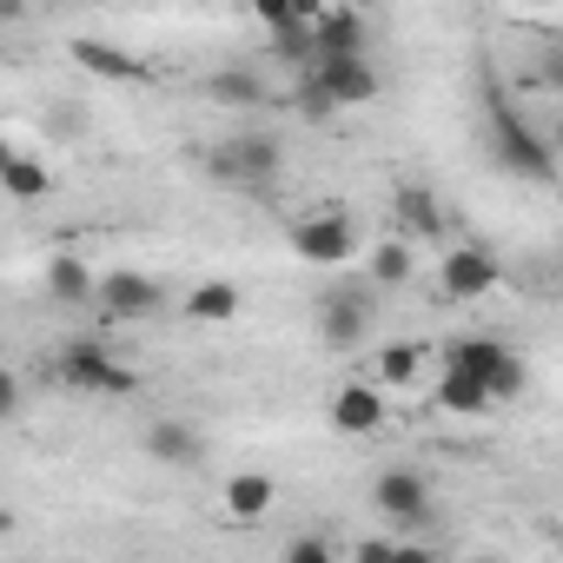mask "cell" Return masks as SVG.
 I'll list each match as a JSON object with an SVG mask.
<instances>
[{"label": "cell", "mask_w": 563, "mask_h": 563, "mask_svg": "<svg viewBox=\"0 0 563 563\" xmlns=\"http://www.w3.org/2000/svg\"><path fill=\"white\" fill-rule=\"evenodd\" d=\"M484 120H490V153H497V166L510 179H530V186L556 179V140L510 107V93L497 87V74H484Z\"/></svg>", "instance_id": "6da1fadb"}, {"label": "cell", "mask_w": 563, "mask_h": 563, "mask_svg": "<svg viewBox=\"0 0 563 563\" xmlns=\"http://www.w3.org/2000/svg\"><path fill=\"white\" fill-rule=\"evenodd\" d=\"M93 8H107V0H93Z\"/></svg>", "instance_id": "1f68e13d"}, {"label": "cell", "mask_w": 563, "mask_h": 563, "mask_svg": "<svg viewBox=\"0 0 563 563\" xmlns=\"http://www.w3.org/2000/svg\"><path fill=\"white\" fill-rule=\"evenodd\" d=\"M292 252L306 265H352V252H358L352 212H306V219H292Z\"/></svg>", "instance_id": "5b68a950"}, {"label": "cell", "mask_w": 563, "mask_h": 563, "mask_svg": "<svg viewBox=\"0 0 563 563\" xmlns=\"http://www.w3.org/2000/svg\"><path fill=\"white\" fill-rule=\"evenodd\" d=\"M60 378H67L74 391H100V398H133V391H140V378H133L107 345H93V339L60 345Z\"/></svg>", "instance_id": "277c9868"}, {"label": "cell", "mask_w": 563, "mask_h": 563, "mask_svg": "<svg viewBox=\"0 0 563 563\" xmlns=\"http://www.w3.org/2000/svg\"><path fill=\"white\" fill-rule=\"evenodd\" d=\"M146 457H153V464H166V471H186V464H199V457H206V438H199L186 418H159V424L146 431Z\"/></svg>", "instance_id": "5bb4252c"}, {"label": "cell", "mask_w": 563, "mask_h": 563, "mask_svg": "<svg viewBox=\"0 0 563 563\" xmlns=\"http://www.w3.org/2000/svg\"><path fill=\"white\" fill-rule=\"evenodd\" d=\"M319 8H325V0H292V14H299V21H312Z\"/></svg>", "instance_id": "f546056e"}, {"label": "cell", "mask_w": 563, "mask_h": 563, "mask_svg": "<svg viewBox=\"0 0 563 563\" xmlns=\"http://www.w3.org/2000/svg\"><path fill=\"white\" fill-rule=\"evenodd\" d=\"M398 225H405V239H431V232L444 225L431 186H398Z\"/></svg>", "instance_id": "ffe728a7"}, {"label": "cell", "mask_w": 563, "mask_h": 563, "mask_svg": "<svg viewBox=\"0 0 563 563\" xmlns=\"http://www.w3.org/2000/svg\"><path fill=\"white\" fill-rule=\"evenodd\" d=\"M286 556H292V563H332V543H325V537H292Z\"/></svg>", "instance_id": "4316f807"}, {"label": "cell", "mask_w": 563, "mask_h": 563, "mask_svg": "<svg viewBox=\"0 0 563 563\" xmlns=\"http://www.w3.org/2000/svg\"><path fill=\"white\" fill-rule=\"evenodd\" d=\"M497 278H504V265H497L484 245H451L444 265H438V286H444V299H457V306L497 292Z\"/></svg>", "instance_id": "ba28073f"}, {"label": "cell", "mask_w": 563, "mask_h": 563, "mask_svg": "<svg viewBox=\"0 0 563 563\" xmlns=\"http://www.w3.org/2000/svg\"><path fill=\"white\" fill-rule=\"evenodd\" d=\"M438 411H451V418H484V411H490L484 378H471V372H451V365H444V378H438Z\"/></svg>", "instance_id": "ac0fdd59"}, {"label": "cell", "mask_w": 563, "mask_h": 563, "mask_svg": "<svg viewBox=\"0 0 563 563\" xmlns=\"http://www.w3.org/2000/svg\"><path fill=\"white\" fill-rule=\"evenodd\" d=\"M365 14L358 8H319L312 14V54L319 60H339V54H365Z\"/></svg>", "instance_id": "8fae6325"}, {"label": "cell", "mask_w": 563, "mask_h": 563, "mask_svg": "<svg viewBox=\"0 0 563 563\" xmlns=\"http://www.w3.org/2000/svg\"><path fill=\"white\" fill-rule=\"evenodd\" d=\"M252 14H258L265 27H286V21H299V14H292V0H252Z\"/></svg>", "instance_id": "83f0119b"}, {"label": "cell", "mask_w": 563, "mask_h": 563, "mask_svg": "<svg viewBox=\"0 0 563 563\" xmlns=\"http://www.w3.org/2000/svg\"><path fill=\"white\" fill-rule=\"evenodd\" d=\"M306 80H312V87L332 100V113H339V107H372V100H378V87H385V80H378V67H372L365 54L312 60V67H306Z\"/></svg>", "instance_id": "8992f818"}, {"label": "cell", "mask_w": 563, "mask_h": 563, "mask_svg": "<svg viewBox=\"0 0 563 563\" xmlns=\"http://www.w3.org/2000/svg\"><path fill=\"white\" fill-rule=\"evenodd\" d=\"M239 312H245V292L232 278H206V286H192V299H186V319H199V325H232Z\"/></svg>", "instance_id": "2e32d148"}, {"label": "cell", "mask_w": 563, "mask_h": 563, "mask_svg": "<svg viewBox=\"0 0 563 563\" xmlns=\"http://www.w3.org/2000/svg\"><path fill=\"white\" fill-rule=\"evenodd\" d=\"M21 405H27V385H21V372H8V365H0V424H8V418H21Z\"/></svg>", "instance_id": "d4e9b609"}, {"label": "cell", "mask_w": 563, "mask_h": 563, "mask_svg": "<svg viewBox=\"0 0 563 563\" xmlns=\"http://www.w3.org/2000/svg\"><path fill=\"white\" fill-rule=\"evenodd\" d=\"M411 239H385V245H372V286H385V292H398L405 278H411Z\"/></svg>", "instance_id": "44dd1931"}, {"label": "cell", "mask_w": 563, "mask_h": 563, "mask_svg": "<svg viewBox=\"0 0 563 563\" xmlns=\"http://www.w3.org/2000/svg\"><path fill=\"white\" fill-rule=\"evenodd\" d=\"M93 265L80 258V252H54V265H47V292H54V306H93Z\"/></svg>", "instance_id": "9a60e30c"}, {"label": "cell", "mask_w": 563, "mask_h": 563, "mask_svg": "<svg viewBox=\"0 0 563 563\" xmlns=\"http://www.w3.org/2000/svg\"><path fill=\"white\" fill-rule=\"evenodd\" d=\"M444 365H451V372H471V378H484L490 405H497V398H517V391L530 385L523 358H517L504 339H484V332H464V339H451V345H444Z\"/></svg>", "instance_id": "3957f363"}, {"label": "cell", "mask_w": 563, "mask_h": 563, "mask_svg": "<svg viewBox=\"0 0 563 563\" xmlns=\"http://www.w3.org/2000/svg\"><path fill=\"white\" fill-rule=\"evenodd\" d=\"M14 153H21V146H14V140H0V166H8V159H14Z\"/></svg>", "instance_id": "4dcf8cb0"}, {"label": "cell", "mask_w": 563, "mask_h": 563, "mask_svg": "<svg viewBox=\"0 0 563 563\" xmlns=\"http://www.w3.org/2000/svg\"><path fill=\"white\" fill-rule=\"evenodd\" d=\"M272 54L286 60V67H299V74H306V67L319 60V54H312V21H286V27H272Z\"/></svg>", "instance_id": "603a6c76"}, {"label": "cell", "mask_w": 563, "mask_h": 563, "mask_svg": "<svg viewBox=\"0 0 563 563\" xmlns=\"http://www.w3.org/2000/svg\"><path fill=\"white\" fill-rule=\"evenodd\" d=\"M47 133H60V140H67V133H87V107H80V100H60V107L47 113Z\"/></svg>", "instance_id": "484cf974"}, {"label": "cell", "mask_w": 563, "mask_h": 563, "mask_svg": "<svg viewBox=\"0 0 563 563\" xmlns=\"http://www.w3.org/2000/svg\"><path fill=\"white\" fill-rule=\"evenodd\" d=\"M206 93H212L219 107H258V100H265V87H258L245 67H219V74L206 80Z\"/></svg>", "instance_id": "7402d4cb"}, {"label": "cell", "mask_w": 563, "mask_h": 563, "mask_svg": "<svg viewBox=\"0 0 563 563\" xmlns=\"http://www.w3.org/2000/svg\"><path fill=\"white\" fill-rule=\"evenodd\" d=\"M319 332H325L332 352H352V345H365V332H372V306L352 299V292H325V299H319Z\"/></svg>", "instance_id": "7c38bea8"}, {"label": "cell", "mask_w": 563, "mask_h": 563, "mask_svg": "<svg viewBox=\"0 0 563 563\" xmlns=\"http://www.w3.org/2000/svg\"><path fill=\"white\" fill-rule=\"evenodd\" d=\"M159 299H166L159 278H153V272H133V265L93 278V306H107L113 319H146V312H159Z\"/></svg>", "instance_id": "9c48e42d"}, {"label": "cell", "mask_w": 563, "mask_h": 563, "mask_svg": "<svg viewBox=\"0 0 563 563\" xmlns=\"http://www.w3.org/2000/svg\"><path fill=\"white\" fill-rule=\"evenodd\" d=\"M67 54H74V67H87V74H100V80H113V87H146V80H153V67H146L140 54H120V47H107V41H74Z\"/></svg>", "instance_id": "4fadbf2b"}, {"label": "cell", "mask_w": 563, "mask_h": 563, "mask_svg": "<svg viewBox=\"0 0 563 563\" xmlns=\"http://www.w3.org/2000/svg\"><path fill=\"white\" fill-rule=\"evenodd\" d=\"M0 192H8V199H21V206H41V199L54 192V173H47L34 153H14L8 166H0Z\"/></svg>", "instance_id": "e0dca14e"}, {"label": "cell", "mask_w": 563, "mask_h": 563, "mask_svg": "<svg viewBox=\"0 0 563 563\" xmlns=\"http://www.w3.org/2000/svg\"><path fill=\"white\" fill-rule=\"evenodd\" d=\"M418 365H424L418 345H385V352H378V378H385V385H405V391H411V385H418Z\"/></svg>", "instance_id": "cb8c5ba5"}, {"label": "cell", "mask_w": 563, "mask_h": 563, "mask_svg": "<svg viewBox=\"0 0 563 563\" xmlns=\"http://www.w3.org/2000/svg\"><path fill=\"white\" fill-rule=\"evenodd\" d=\"M385 418H391V405L378 385H339L332 391V424L345 438H372V431H385Z\"/></svg>", "instance_id": "30bf717a"}, {"label": "cell", "mask_w": 563, "mask_h": 563, "mask_svg": "<svg viewBox=\"0 0 563 563\" xmlns=\"http://www.w3.org/2000/svg\"><path fill=\"white\" fill-rule=\"evenodd\" d=\"M358 556H365V563H385V556H391V537H365Z\"/></svg>", "instance_id": "f1b7e54d"}, {"label": "cell", "mask_w": 563, "mask_h": 563, "mask_svg": "<svg viewBox=\"0 0 563 563\" xmlns=\"http://www.w3.org/2000/svg\"><path fill=\"white\" fill-rule=\"evenodd\" d=\"M272 497H278V490H272V477H258V471H239V477L225 484V510H232L239 523L265 517V510H272Z\"/></svg>", "instance_id": "d6986e66"}, {"label": "cell", "mask_w": 563, "mask_h": 563, "mask_svg": "<svg viewBox=\"0 0 563 563\" xmlns=\"http://www.w3.org/2000/svg\"><path fill=\"white\" fill-rule=\"evenodd\" d=\"M212 179L252 192V199H272V179L278 166H286V146H278V133H239V140H219L212 146Z\"/></svg>", "instance_id": "7a4b0ae2"}, {"label": "cell", "mask_w": 563, "mask_h": 563, "mask_svg": "<svg viewBox=\"0 0 563 563\" xmlns=\"http://www.w3.org/2000/svg\"><path fill=\"white\" fill-rule=\"evenodd\" d=\"M372 504H378V517H391L398 530H424V523H431V484H424L418 471H405V464L378 471Z\"/></svg>", "instance_id": "52a82bcc"}]
</instances>
